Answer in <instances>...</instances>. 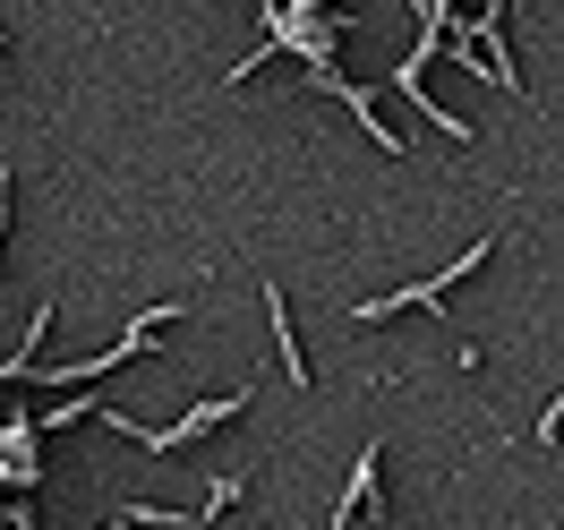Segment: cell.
<instances>
[{
  "instance_id": "1",
  "label": "cell",
  "mask_w": 564,
  "mask_h": 530,
  "mask_svg": "<svg viewBox=\"0 0 564 530\" xmlns=\"http://www.w3.org/2000/svg\"><path fill=\"white\" fill-rule=\"evenodd\" d=\"M488 248H496V240H470L454 266H445V274H427V283H411V291H386V300H359L351 325H386V317H402V309H427V300H445L462 274H479V266H488Z\"/></svg>"
},
{
  "instance_id": "2",
  "label": "cell",
  "mask_w": 564,
  "mask_h": 530,
  "mask_svg": "<svg viewBox=\"0 0 564 530\" xmlns=\"http://www.w3.org/2000/svg\"><path fill=\"white\" fill-rule=\"evenodd\" d=\"M265 325H274L282 377H291V386H308V359H300V334H291V317H282V291H274V283H265Z\"/></svg>"
},
{
  "instance_id": "3",
  "label": "cell",
  "mask_w": 564,
  "mask_h": 530,
  "mask_svg": "<svg viewBox=\"0 0 564 530\" xmlns=\"http://www.w3.org/2000/svg\"><path fill=\"white\" fill-rule=\"evenodd\" d=\"M95 411H104V402H95V393H69V402H52V411H35V428H43V436H61V428H77V420H95Z\"/></svg>"
},
{
  "instance_id": "4",
  "label": "cell",
  "mask_w": 564,
  "mask_h": 530,
  "mask_svg": "<svg viewBox=\"0 0 564 530\" xmlns=\"http://www.w3.org/2000/svg\"><path fill=\"white\" fill-rule=\"evenodd\" d=\"M556 436H564V386L547 393V411H539V454H547V445H556Z\"/></svg>"
}]
</instances>
